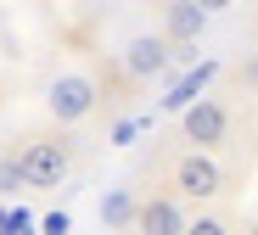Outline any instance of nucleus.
Here are the masks:
<instances>
[{
    "label": "nucleus",
    "mask_w": 258,
    "mask_h": 235,
    "mask_svg": "<svg viewBox=\"0 0 258 235\" xmlns=\"http://www.w3.org/2000/svg\"><path fill=\"white\" fill-rule=\"evenodd\" d=\"M96 107H101V84H96L90 73H56V79L45 84V112H51L62 129L84 123Z\"/></svg>",
    "instance_id": "obj_2"
},
{
    "label": "nucleus",
    "mask_w": 258,
    "mask_h": 235,
    "mask_svg": "<svg viewBox=\"0 0 258 235\" xmlns=\"http://www.w3.org/2000/svg\"><path fill=\"white\" fill-rule=\"evenodd\" d=\"M39 224H45L51 235H62V229H73V224H68V213H45V218H39Z\"/></svg>",
    "instance_id": "obj_12"
},
{
    "label": "nucleus",
    "mask_w": 258,
    "mask_h": 235,
    "mask_svg": "<svg viewBox=\"0 0 258 235\" xmlns=\"http://www.w3.org/2000/svg\"><path fill=\"white\" fill-rule=\"evenodd\" d=\"M202 6H208V12H230L236 0H202Z\"/></svg>",
    "instance_id": "obj_13"
},
{
    "label": "nucleus",
    "mask_w": 258,
    "mask_h": 235,
    "mask_svg": "<svg viewBox=\"0 0 258 235\" xmlns=\"http://www.w3.org/2000/svg\"><path fill=\"white\" fill-rule=\"evenodd\" d=\"M17 185H23V168L12 157V163H0V191H17Z\"/></svg>",
    "instance_id": "obj_10"
},
{
    "label": "nucleus",
    "mask_w": 258,
    "mask_h": 235,
    "mask_svg": "<svg viewBox=\"0 0 258 235\" xmlns=\"http://www.w3.org/2000/svg\"><path fill=\"white\" fill-rule=\"evenodd\" d=\"M180 129H185L191 146L219 151L225 140H230V107H225V101H191V107L180 112Z\"/></svg>",
    "instance_id": "obj_4"
},
{
    "label": "nucleus",
    "mask_w": 258,
    "mask_h": 235,
    "mask_svg": "<svg viewBox=\"0 0 258 235\" xmlns=\"http://www.w3.org/2000/svg\"><path fill=\"white\" fill-rule=\"evenodd\" d=\"M252 235H258V224H252Z\"/></svg>",
    "instance_id": "obj_14"
},
{
    "label": "nucleus",
    "mask_w": 258,
    "mask_h": 235,
    "mask_svg": "<svg viewBox=\"0 0 258 235\" xmlns=\"http://www.w3.org/2000/svg\"><path fill=\"white\" fill-rule=\"evenodd\" d=\"M135 224H141V229H152V235H180V229H185L180 196H174V191H168V196H146V202L135 207Z\"/></svg>",
    "instance_id": "obj_7"
},
{
    "label": "nucleus",
    "mask_w": 258,
    "mask_h": 235,
    "mask_svg": "<svg viewBox=\"0 0 258 235\" xmlns=\"http://www.w3.org/2000/svg\"><path fill=\"white\" fill-rule=\"evenodd\" d=\"M168 67V34H135L123 45V73L129 79H152Z\"/></svg>",
    "instance_id": "obj_6"
},
{
    "label": "nucleus",
    "mask_w": 258,
    "mask_h": 235,
    "mask_svg": "<svg viewBox=\"0 0 258 235\" xmlns=\"http://www.w3.org/2000/svg\"><path fill=\"white\" fill-rule=\"evenodd\" d=\"M202 28H208V6H202V0H168V6H163V34H168V45L191 51V45L202 39Z\"/></svg>",
    "instance_id": "obj_5"
},
{
    "label": "nucleus",
    "mask_w": 258,
    "mask_h": 235,
    "mask_svg": "<svg viewBox=\"0 0 258 235\" xmlns=\"http://www.w3.org/2000/svg\"><path fill=\"white\" fill-rule=\"evenodd\" d=\"M17 168H23L28 191H56V185L73 174V146L56 140V134H34L28 146L17 151Z\"/></svg>",
    "instance_id": "obj_1"
},
{
    "label": "nucleus",
    "mask_w": 258,
    "mask_h": 235,
    "mask_svg": "<svg viewBox=\"0 0 258 235\" xmlns=\"http://www.w3.org/2000/svg\"><path fill=\"white\" fill-rule=\"evenodd\" d=\"M101 224H135V196L129 191H112L101 202Z\"/></svg>",
    "instance_id": "obj_9"
},
{
    "label": "nucleus",
    "mask_w": 258,
    "mask_h": 235,
    "mask_svg": "<svg viewBox=\"0 0 258 235\" xmlns=\"http://www.w3.org/2000/svg\"><path fill=\"white\" fill-rule=\"evenodd\" d=\"M168 185H174V196H180V202H213V196L225 191V168L213 163V151L191 146V151L174 157V168H168Z\"/></svg>",
    "instance_id": "obj_3"
},
{
    "label": "nucleus",
    "mask_w": 258,
    "mask_h": 235,
    "mask_svg": "<svg viewBox=\"0 0 258 235\" xmlns=\"http://www.w3.org/2000/svg\"><path fill=\"white\" fill-rule=\"evenodd\" d=\"M208 79H213V67H197V73H191V79H185V84L174 90V96H163V107H168V112H185V107L197 101V90H202Z\"/></svg>",
    "instance_id": "obj_8"
},
{
    "label": "nucleus",
    "mask_w": 258,
    "mask_h": 235,
    "mask_svg": "<svg viewBox=\"0 0 258 235\" xmlns=\"http://www.w3.org/2000/svg\"><path fill=\"white\" fill-rule=\"evenodd\" d=\"M185 229H197V235H225V218H197V224H185Z\"/></svg>",
    "instance_id": "obj_11"
}]
</instances>
